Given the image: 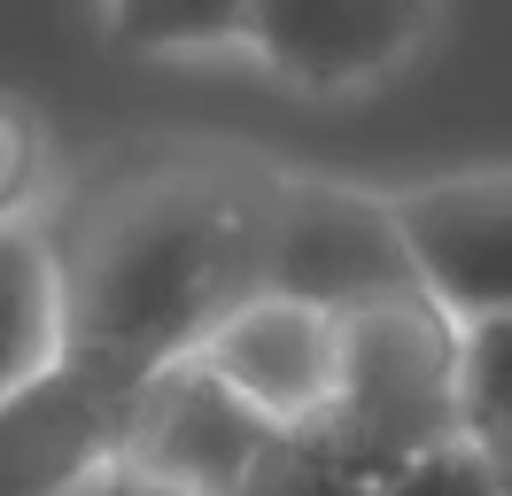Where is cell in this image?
Here are the masks:
<instances>
[{"label":"cell","mask_w":512,"mask_h":496,"mask_svg":"<svg viewBox=\"0 0 512 496\" xmlns=\"http://www.w3.org/2000/svg\"><path fill=\"white\" fill-rule=\"evenodd\" d=\"M280 171L233 155H156L94 186L55 241L63 334L86 357L156 380L187 365L264 287V210Z\"/></svg>","instance_id":"obj_1"},{"label":"cell","mask_w":512,"mask_h":496,"mask_svg":"<svg viewBox=\"0 0 512 496\" xmlns=\"http://www.w3.org/2000/svg\"><path fill=\"white\" fill-rule=\"evenodd\" d=\"M458 380H466V326L412 287L396 303L342 318L334 403L311 434L365 481H396L458 450Z\"/></svg>","instance_id":"obj_2"},{"label":"cell","mask_w":512,"mask_h":496,"mask_svg":"<svg viewBox=\"0 0 512 496\" xmlns=\"http://www.w3.org/2000/svg\"><path fill=\"white\" fill-rule=\"evenodd\" d=\"M412 248L396 225L388 194L342 179H272L264 210V287L256 295H288L326 318H357L373 303L412 295Z\"/></svg>","instance_id":"obj_3"},{"label":"cell","mask_w":512,"mask_h":496,"mask_svg":"<svg viewBox=\"0 0 512 496\" xmlns=\"http://www.w3.org/2000/svg\"><path fill=\"white\" fill-rule=\"evenodd\" d=\"M140 372L63 349L16 396H0V496H86L117 481Z\"/></svg>","instance_id":"obj_4"},{"label":"cell","mask_w":512,"mask_h":496,"mask_svg":"<svg viewBox=\"0 0 512 496\" xmlns=\"http://www.w3.org/2000/svg\"><path fill=\"white\" fill-rule=\"evenodd\" d=\"M280 442L288 434H272L233 388H218L187 357V365H163L132 403L117 489L125 496H249V481L272 465Z\"/></svg>","instance_id":"obj_5"},{"label":"cell","mask_w":512,"mask_h":496,"mask_svg":"<svg viewBox=\"0 0 512 496\" xmlns=\"http://www.w3.org/2000/svg\"><path fill=\"white\" fill-rule=\"evenodd\" d=\"M435 39V8L419 0H256L249 55L303 101L381 86Z\"/></svg>","instance_id":"obj_6"},{"label":"cell","mask_w":512,"mask_h":496,"mask_svg":"<svg viewBox=\"0 0 512 496\" xmlns=\"http://www.w3.org/2000/svg\"><path fill=\"white\" fill-rule=\"evenodd\" d=\"M388 202L427 303H443L458 326L512 318V171H458Z\"/></svg>","instance_id":"obj_7"},{"label":"cell","mask_w":512,"mask_h":496,"mask_svg":"<svg viewBox=\"0 0 512 496\" xmlns=\"http://www.w3.org/2000/svg\"><path fill=\"white\" fill-rule=\"evenodd\" d=\"M194 365L218 388L249 403L272 434H311L334 403V372H342V318L303 310L288 295H249L218 334L194 349Z\"/></svg>","instance_id":"obj_8"},{"label":"cell","mask_w":512,"mask_h":496,"mask_svg":"<svg viewBox=\"0 0 512 496\" xmlns=\"http://www.w3.org/2000/svg\"><path fill=\"white\" fill-rule=\"evenodd\" d=\"M70 349L63 334V272L55 241L39 225L0 233V396H16L32 372H47Z\"/></svg>","instance_id":"obj_9"},{"label":"cell","mask_w":512,"mask_h":496,"mask_svg":"<svg viewBox=\"0 0 512 496\" xmlns=\"http://www.w3.org/2000/svg\"><path fill=\"white\" fill-rule=\"evenodd\" d=\"M101 24L125 55H249L256 0H117Z\"/></svg>","instance_id":"obj_10"},{"label":"cell","mask_w":512,"mask_h":496,"mask_svg":"<svg viewBox=\"0 0 512 496\" xmlns=\"http://www.w3.org/2000/svg\"><path fill=\"white\" fill-rule=\"evenodd\" d=\"M458 442L512 489V318L466 326V380H458Z\"/></svg>","instance_id":"obj_11"},{"label":"cell","mask_w":512,"mask_h":496,"mask_svg":"<svg viewBox=\"0 0 512 496\" xmlns=\"http://www.w3.org/2000/svg\"><path fill=\"white\" fill-rule=\"evenodd\" d=\"M381 489L388 481H365L357 465H342L326 450L319 434H288L272 450V465L249 481V496H381Z\"/></svg>","instance_id":"obj_12"},{"label":"cell","mask_w":512,"mask_h":496,"mask_svg":"<svg viewBox=\"0 0 512 496\" xmlns=\"http://www.w3.org/2000/svg\"><path fill=\"white\" fill-rule=\"evenodd\" d=\"M39 194H47V124L24 101H0V233L32 225Z\"/></svg>","instance_id":"obj_13"},{"label":"cell","mask_w":512,"mask_h":496,"mask_svg":"<svg viewBox=\"0 0 512 496\" xmlns=\"http://www.w3.org/2000/svg\"><path fill=\"white\" fill-rule=\"evenodd\" d=\"M381 496H505V481L489 473V465L458 442V450H443V458H427V465H412V473H396Z\"/></svg>","instance_id":"obj_14"},{"label":"cell","mask_w":512,"mask_h":496,"mask_svg":"<svg viewBox=\"0 0 512 496\" xmlns=\"http://www.w3.org/2000/svg\"><path fill=\"white\" fill-rule=\"evenodd\" d=\"M505 496H512V489H505Z\"/></svg>","instance_id":"obj_15"}]
</instances>
